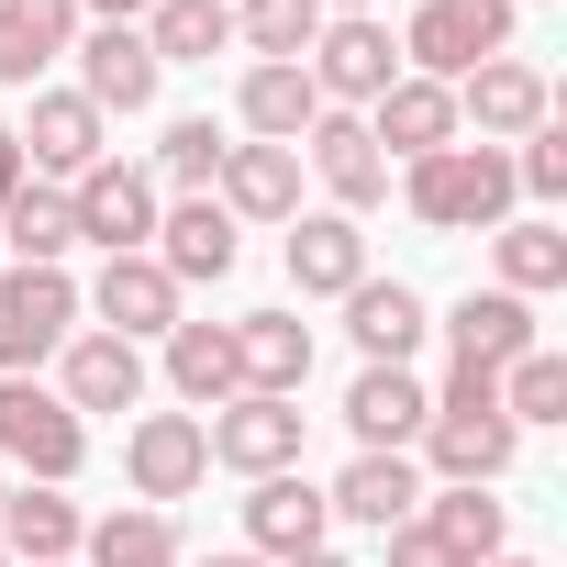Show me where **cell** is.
I'll list each match as a JSON object with an SVG mask.
<instances>
[{
    "label": "cell",
    "mask_w": 567,
    "mask_h": 567,
    "mask_svg": "<svg viewBox=\"0 0 567 567\" xmlns=\"http://www.w3.org/2000/svg\"><path fill=\"white\" fill-rule=\"evenodd\" d=\"M234 368H245V390H267V401H301V379H312V323L245 312V323H234Z\"/></svg>",
    "instance_id": "ffe728a7"
},
{
    "label": "cell",
    "mask_w": 567,
    "mask_h": 567,
    "mask_svg": "<svg viewBox=\"0 0 567 567\" xmlns=\"http://www.w3.org/2000/svg\"><path fill=\"white\" fill-rule=\"evenodd\" d=\"M56 401H68V412H134V401H145V346H123V334H79Z\"/></svg>",
    "instance_id": "484cf974"
},
{
    "label": "cell",
    "mask_w": 567,
    "mask_h": 567,
    "mask_svg": "<svg viewBox=\"0 0 567 567\" xmlns=\"http://www.w3.org/2000/svg\"><path fill=\"white\" fill-rule=\"evenodd\" d=\"M390 567H467V556H456L445 534H423V523H401V534H390Z\"/></svg>",
    "instance_id": "f35d334b"
},
{
    "label": "cell",
    "mask_w": 567,
    "mask_h": 567,
    "mask_svg": "<svg viewBox=\"0 0 567 567\" xmlns=\"http://www.w3.org/2000/svg\"><path fill=\"white\" fill-rule=\"evenodd\" d=\"M79 456H90V423H79L56 390L0 379V467H34L45 489H68V478H79Z\"/></svg>",
    "instance_id": "277c9868"
},
{
    "label": "cell",
    "mask_w": 567,
    "mask_h": 567,
    "mask_svg": "<svg viewBox=\"0 0 567 567\" xmlns=\"http://www.w3.org/2000/svg\"><path fill=\"white\" fill-rule=\"evenodd\" d=\"M68 45H79V0H0V90H34V68Z\"/></svg>",
    "instance_id": "4316f807"
},
{
    "label": "cell",
    "mask_w": 567,
    "mask_h": 567,
    "mask_svg": "<svg viewBox=\"0 0 567 567\" xmlns=\"http://www.w3.org/2000/svg\"><path fill=\"white\" fill-rule=\"evenodd\" d=\"M323 12H334V0H323ZM346 12H368V0H346Z\"/></svg>",
    "instance_id": "bcb514c9"
},
{
    "label": "cell",
    "mask_w": 567,
    "mask_h": 567,
    "mask_svg": "<svg viewBox=\"0 0 567 567\" xmlns=\"http://www.w3.org/2000/svg\"><path fill=\"white\" fill-rule=\"evenodd\" d=\"M0 245H12L23 267H56V256L79 245V212H68V189H45V178H23L12 200H0Z\"/></svg>",
    "instance_id": "4dcf8cb0"
},
{
    "label": "cell",
    "mask_w": 567,
    "mask_h": 567,
    "mask_svg": "<svg viewBox=\"0 0 567 567\" xmlns=\"http://www.w3.org/2000/svg\"><path fill=\"white\" fill-rule=\"evenodd\" d=\"M512 189H534V200H567V134L545 123V134H523V156H512Z\"/></svg>",
    "instance_id": "74e56055"
},
{
    "label": "cell",
    "mask_w": 567,
    "mask_h": 567,
    "mask_svg": "<svg viewBox=\"0 0 567 567\" xmlns=\"http://www.w3.org/2000/svg\"><path fill=\"white\" fill-rule=\"evenodd\" d=\"M501 45H512V0H423L412 34H401L412 79H434V90H456V79H467V68H489Z\"/></svg>",
    "instance_id": "3957f363"
},
{
    "label": "cell",
    "mask_w": 567,
    "mask_h": 567,
    "mask_svg": "<svg viewBox=\"0 0 567 567\" xmlns=\"http://www.w3.org/2000/svg\"><path fill=\"white\" fill-rule=\"evenodd\" d=\"M501 423L523 434V423H567V357L556 346H523L512 368H501Z\"/></svg>",
    "instance_id": "d6a6232c"
},
{
    "label": "cell",
    "mask_w": 567,
    "mask_h": 567,
    "mask_svg": "<svg viewBox=\"0 0 567 567\" xmlns=\"http://www.w3.org/2000/svg\"><path fill=\"white\" fill-rule=\"evenodd\" d=\"M79 545H90V567H189L167 512H112V523H90Z\"/></svg>",
    "instance_id": "e575fe53"
},
{
    "label": "cell",
    "mask_w": 567,
    "mask_h": 567,
    "mask_svg": "<svg viewBox=\"0 0 567 567\" xmlns=\"http://www.w3.org/2000/svg\"><path fill=\"white\" fill-rule=\"evenodd\" d=\"M301 68H312V90H323V112H334V101H379V90L401 79V45H390L379 12H334Z\"/></svg>",
    "instance_id": "ba28073f"
},
{
    "label": "cell",
    "mask_w": 567,
    "mask_h": 567,
    "mask_svg": "<svg viewBox=\"0 0 567 567\" xmlns=\"http://www.w3.org/2000/svg\"><path fill=\"white\" fill-rule=\"evenodd\" d=\"M278 567H346V556L334 545H301V556H278Z\"/></svg>",
    "instance_id": "b9f144b4"
},
{
    "label": "cell",
    "mask_w": 567,
    "mask_h": 567,
    "mask_svg": "<svg viewBox=\"0 0 567 567\" xmlns=\"http://www.w3.org/2000/svg\"><path fill=\"white\" fill-rule=\"evenodd\" d=\"M123 467H134V489H145V501H189V489L212 478L200 412H145V423L123 434Z\"/></svg>",
    "instance_id": "7c38bea8"
},
{
    "label": "cell",
    "mask_w": 567,
    "mask_h": 567,
    "mask_svg": "<svg viewBox=\"0 0 567 567\" xmlns=\"http://www.w3.org/2000/svg\"><path fill=\"white\" fill-rule=\"evenodd\" d=\"M301 145H312V167H323V189H334V212H368V200L390 189V156L368 145V123H357V112H323V123H312Z\"/></svg>",
    "instance_id": "cb8c5ba5"
},
{
    "label": "cell",
    "mask_w": 567,
    "mask_h": 567,
    "mask_svg": "<svg viewBox=\"0 0 567 567\" xmlns=\"http://www.w3.org/2000/svg\"><path fill=\"white\" fill-rule=\"evenodd\" d=\"M323 512H334V523H357V534H401V523L423 512V467H412V456H368V445H357V467L323 489Z\"/></svg>",
    "instance_id": "5bb4252c"
},
{
    "label": "cell",
    "mask_w": 567,
    "mask_h": 567,
    "mask_svg": "<svg viewBox=\"0 0 567 567\" xmlns=\"http://www.w3.org/2000/svg\"><path fill=\"white\" fill-rule=\"evenodd\" d=\"M212 467H245V478H278L301 467V401H267V390H234L212 423H200Z\"/></svg>",
    "instance_id": "52a82bcc"
},
{
    "label": "cell",
    "mask_w": 567,
    "mask_h": 567,
    "mask_svg": "<svg viewBox=\"0 0 567 567\" xmlns=\"http://www.w3.org/2000/svg\"><path fill=\"white\" fill-rule=\"evenodd\" d=\"M357 278H368L357 212H290V290H301V301H346Z\"/></svg>",
    "instance_id": "4fadbf2b"
},
{
    "label": "cell",
    "mask_w": 567,
    "mask_h": 567,
    "mask_svg": "<svg viewBox=\"0 0 567 567\" xmlns=\"http://www.w3.org/2000/svg\"><path fill=\"white\" fill-rule=\"evenodd\" d=\"M167 278H178V290H189V278H234V212L200 189V200H178V212H156V245H145Z\"/></svg>",
    "instance_id": "d6986e66"
},
{
    "label": "cell",
    "mask_w": 567,
    "mask_h": 567,
    "mask_svg": "<svg viewBox=\"0 0 567 567\" xmlns=\"http://www.w3.org/2000/svg\"><path fill=\"white\" fill-rule=\"evenodd\" d=\"M212 200H223L234 223H290V212H301V145H223Z\"/></svg>",
    "instance_id": "9a60e30c"
},
{
    "label": "cell",
    "mask_w": 567,
    "mask_h": 567,
    "mask_svg": "<svg viewBox=\"0 0 567 567\" xmlns=\"http://www.w3.org/2000/svg\"><path fill=\"white\" fill-rule=\"evenodd\" d=\"M23 178H34V167H23V145H12V134H0V200H12Z\"/></svg>",
    "instance_id": "ab89813d"
},
{
    "label": "cell",
    "mask_w": 567,
    "mask_h": 567,
    "mask_svg": "<svg viewBox=\"0 0 567 567\" xmlns=\"http://www.w3.org/2000/svg\"><path fill=\"white\" fill-rule=\"evenodd\" d=\"M423 445H434V467L456 478V489H489L501 467H512V423H501V379L489 368H456L445 390H434V423H423Z\"/></svg>",
    "instance_id": "6da1fadb"
},
{
    "label": "cell",
    "mask_w": 567,
    "mask_h": 567,
    "mask_svg": "<svg viewBox=\"0 0 567 567\" xmlns=\"http://www.w3.org/2000/svg\"><path fill=\"white\" fill-rule=\"evenodd\" d=\"M56 567H68V556H56Z\"/></svg>",
    "instance_id": "c3c4849f"
},
{
    "label": "cell",
    "mask_w": 567,
    "mask_h": 567,
    "mask_svg": "<svg viewBox=\"0 0 567 567\" xmlns=\"http://www.w3.org/2000/svg\"><path fill=\"white\" fill-rule=\"evenodd\" d=\"M68 323H79L68 267H12L0 278V379H34V357H56Z\"/></svg>",
    "instance_id": "5b68a950"
},
{
    "label": "cell",
    "mask_w": 567,
    "mask_h": 567,
    "mask_svg": "<svg viewBox=\"0 0 567 567\" xmlns=\"http://www.w3.org/2000/svg\"><path fill=\"white\" fill-rule=\"evenodd\" d=\"M357 123H368L379 156H434V145H456V90H434V79H390Z\"/></svg>",
    "instance_id": "e0dca14e"
},
{
    "label": "cell",
    "mask_w": 567,
    "mask_h": 567,
    "mask_svg": "<svg viewBox=\"0 0 567 567\" xmlns=\"http://www.w3.org/2000/svg\"><path fill=\"white\" fill-rule=\"evenodd\" d=\"M323 23H334L323 0H234V34L256 45V68H301Z\"/></svg>",
    "instance_id": "1f68e13d"
},
{
    "label": "cell",
    "mask_w": 567,
    "mask_h": 567,
    "mask_svg": "<svg viewBox=\"0 0 567 567\" xmlns=\"http://www.w3.org/2000/svg\"><path fill=\"white\" fill-rule=\"evenodd\" d=\"M545 112H556V90L523 56H489L456 79V123H478V145H523V134H545Z\"/></svg>",
    "instance_id": "9c48e42d"
},
{
    "label": "cell",
    "mask_w": 567,
    "mask_h": 567,
    "mask_svg": "<svg viewBox=\"0 0 567 567\" xmlns=\"http://www.w3.org/2000/svg\"><path fill=\"white\" fill-rule=\"evenodd\" d=\"M90 312H101V334L145 346V334H167V323H178V278H167L156 256H101V290H90Z\"/></svg>",
    "instance_id": "2e32d148"
},
{
    "label": "cell",
    "mask_w": 567,
    "mask_h": 567,
    "mask_svg": "<svg viewBox=\"0 0 567 567\" xmlns=\"http://www.w3.org/2000/svg\"><path fill=\"white\" fill-rule=\"evenodd\" d=\"M234 123H245L256 145H301V134L323 123V90H312V68H245V90H234Z\"/></svg>",
    "instance_id": "7402d4cb"
},
{
    "label": "cell",
    "mask_w": 567,
    "mask_h": 567,
    "mask_svg": "<svg viewBox=\"0 0 567 567\" xmlns=\"http://www.w3.org/2000/svg\"><path fill=\"white\" fill-rule=\"evenodd\" d=\"M68 212H79V245H101V256H145L156 245V178L145 167H123V156H101L79 189H68Z\"/></svg>",
    "instance_id": "8992f818"
},
{
    "label": "cell",
    "mask_w": 567,
    "mask_h": 567,
    "mask_svg": "<svg viewBox=\"0 0 567 567\" xmlns=\"http://www.w3.org/2000/svg\"><path fill=\"white\" fill-rule=\"evenodd\" d=\"M323 523H334L323 489L278 467V478H256V501H245V556H301V545H323Z\"/></svg>",
    "instance_id": "44dd1931"
},
{
    "label": "cell",
    "mask_w": 567,
    "mask_h": 567,
    "mask_svg": "<svg viewBox=\"0 0 567 567\" xmlns=\"http://www.w3.org/2000/svg\"><path fill=\"white\" fill-rule=\"evenodd\" d=\"M156 178H167L178 200H200V189L223 178V123H212V112H178L167 145H156Z\"/></svg>",
    "instance_id": "d590c367"
},
{
    "label": "cell",
    "mask_w": 567,
    "mask_h": 567,
    "mask_svg": "<svg viewBox=\"0 0 567 567\" xmlns=\"http://www.w3.org/2000/svg\"><path fill=\"white\" fill-rule=\"evenodd\" d=\"M145 45H156V68H212L234 45V0H156Z\"/></svg>",
    "instance_id": "f546056e"
},
{
    "label": "cell",
    "mask_w": 567,
    "mask_h": 567,
    "mask_svg": "<svg viewBox=\"0 0 567 567\" xmlns=\"http://www.w3.org/2000/svg\"><path fill=\"white\" fill-rule=\"evenodd\" d=\"M12 145H23V167H34L45 189H56V178L79 189V178H90V167L112 156V145H101V112H90L79 90H45V101H34V123H23Z\"/></svg>",
    "instance_id": "8fae6325"
},
{
    "label": "cell",
    "mask_w": 567,
    "mask_h": 567,
    "mask_svg": "<svg viewBox=\"0 0 567 567\" xmlns=\"http://www.w3.org/2000/svg\"><path fill=\"white\" fill-rule=\"evenodd\" d=\"M0 501H12V467H0Z\"/></svg>",
    "instance_id": "f6af8a7d"
},
{
    "label": "cell",
    "mask_w": 567,
    "mask_h": 567,
    "mask_svg": "<svg viewBox=\"0 0 567 567\" xmlns=\"http://www.w3.org/2000/svg\"><path fill=\"white\" fill-rule=\"evenodd\" d=\"M501 212H512V156L501 145H434V156H412V223L489 234Z\"/></svg>",
    "instance_id": "7a4b0ae2"
},
{
    "label": "cell",
    "mask_w": 567,
    "mask_h": 567,
    "mask_svg": "<svg viewBox=\"0 0 567 567\" xmlns=\"http://www.w3.org/2000/svg\"><path fill=\"white\" fill-rule=\"evenodd\" d=\"M167 379H178V401L223 412V401L245 390V368H234V323H167Z\"/></svg>",
    "instance_id": "f1b7e54d"
},
{
    "label": "cell",
    "mask_w": 567,
    "mask_h": 567,
    "mask_svg": "<svg viewBox=\"0 0 567 567\" xmlns=\"http://www.w3.org/2000/svg\"><path fill=\"white\" fill-rule=\"evenodd\" d=\"M412 523H423V534H445V545H456L467 567H489V556H501V523H512V512H501L489 489H445V501L423 489V512H412Z\"/></svg>",
    "instance_id": "836d02e7"
},
{
    "label": "cell",
    "mask_w": 567,
    "mask_h": 567,
    "mask_svg": "<svg viewBox=\"0 0 567 567\" xmlns=\"http://www.w3.org/2000/svg\"><path fill=\"white\" fill-rule=\"evenodd\" d=\"M346 334L368 346V368H412V346H423V290H401V278H357V290H346Z\"/></svg>",
    "instance_id": "603a6c76"
},
{
    "label": "cell",
    "mask_w": 567,
    "mask_h": 567,
    "mask_svg": "<svg viewBox=\"0 0 567 567\" xmlns=\"http://www.w3.org/2000/svg\"><path fill=\"white\" fill-rule=\"evenodd\" d=\"M0 567H12V545H0Z\"/></svg>",
    "instance_id": "7dc6e473"
},
{
    "label": "cell",
    "mask_w": 567,
    "mask_h": 567,
    "mask_svg": "<svg viewBox=\"0 0 567 567\" xmlns=\"http://www.w3.org/2000/svg\"><path fill=\"white\" fill-rule=\"evenodd\" d=\"M556 278H567V234L556 223H501V290L534 301V290H556Z\"/></svg>",
    "instance_id": "8d00e7d4"
},
{
    "label": "cell",
    "mask_w": 567,
    "mask_h": 567,
    "mask_svg": "<svg viewBox=\"0 0 567 567\" xmlns=\"http://www.w3.org/2000/svg\"><path fill=\"white\" fill-rule=\"evenodd\" d=\"M200 567H267V556H245V545H223V556H200Z\"/></svg>",
    "instance_id": "7bdbcfd3"
},
{
    "label": "cell",
    "mask_w": 567,
    "mask_h": 567,
    "mask_svg": "<svg viewBox=\"0 0 567 567\" xmlns=\"http://www.w3.org/2000/svg\"><path fill=\"white\" fill-rule=\"evenodd\" d=\"M79 534H90V523H79V501H68V489H45V478L0 501V545H12V567H56V556H79Z\"/></svg>",
    "instance_id": "83f0119b"
},
{
    "label": "cell",
    "mask_w": 567,
    "mask_h": 567,
    "mask_svg": "<svg viewBox=\"0 0 567 567\" xmlns=\"http://www.w3.org/2000/svg\"><path fill=\"white\" fill-rule=\"evenodd\" d=\"M445 334H456V368H512L523 346H534V301H512V290H467L456 312H445Z\"/></svg>",
    "instance_id": "d4e9b609"
},
{
    "label": "cell",
    "mask_w": 567,
    "mask_h": 567,
    "mask_svg": "<svg viewBox=\"0 0 567 567\" xmlns=\"http://www.w3.org/2000/svg\"><path fill=\"white\" fill-rule=\"evenodd\" d=\"M90 12H101V23H134V12H156V0H90Z\"/></svg>",
    "instance_id": "60d3db41"
},
{
    "label": "cell",
    "mask_w": 567,
    "mask_h": 567,
    "mask_svg": "<svg viewBox=\"0 0 567 567\" xmlns=\"http://www.w3.org/2000/svg\"><path fill=\"white\" fill-rule=\"evenodd\" d=\"M489 567H534V556H489Z\"/></svg>",
    "instance_id": "ee69618b"
},
{
    "label": "cell",
    "mask_w": 567,
    "mask_h": 567,
    "mask_svg": "<svg viewBox=\"0 0 567 567\" xmlns=\"http://www.w3.org/2000/svg\"><path fill=\"white\" fill-rule=\"evenodd\" d=\"M346 423H357V445H368V456H401V445L434 423V390H423L412 368H357V390H346Z\"/></svg>",
    "instance_id": "ac0fdd59"
},
{
    "label": "cell",
    "mask_w": 567,
    "mask_h": 567,
    "mask_svg": "<svg viewBox=\"0 0 567 567\" xmlns=\"http://www.w3.org/2000/svg\"><path fill=\"white\" fill-rule=\"evenodd\" d=\"M156 79H167V68H156L145 23H101V34L79 45V101H90L101 123H112V112H145V101H156Z\"/></svg>",
    "instance_id": "30bf717a"
}]
</instances>
